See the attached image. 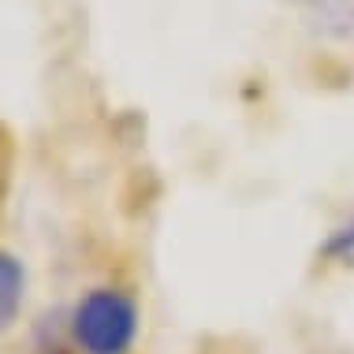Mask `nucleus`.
Listing matches in <instances>:
<instances>
[{
  "instance_id": "1",
  "label": "nucleus",
  "mask_w": 354,
  "mask_h": 354,
  "mask_svg": "<svg viewBox=\"0 0 354 354\" xmlns=\"http://www.w3.org/2000/svg\"><path fill=\"white\" fill-rule=\"evenodd\" d=\"M138 302L120 287H90L71 310V339L82 354H131L138 339Z\"/></svg>"
},
{
  "instance_id": "4",
  "label": "nucleus",
  "mask_w": 354,
  "mask_h": 354,
  "mask_svg": "<svg viewBox=\"0 0 354 354\" xmlns=\"http://www.w3.org/2000/svg\"><path fill=\"white\" fill-rule=\"evenodd\" d=\"M8 168H12V138L0 127V202H4V190H8Z\"/></svg>"
},
{
  "instance_id": "3",
  "label": "nucleus",
  "mask_w": 354,
  "mask_h": 354,
  "mask_svg": "<svg viewBox=\"0 0 354 354\" xmlns=\"http://www.w3.org/2000/svg\"><path fill=\"white\" fill-rule=\"evenodd\" d=\"M317 254L324 261H347V257H354V213L343 220L336 232H328V239L321 243Z\"/></svg>"
},
{
  "instance_id": "5",
  "label": "nucleus",
  "mask_w": 354,
  "mask_h": 354,
  "mask_svg": "<svg viewBox=\"0 0 354 354\" xmlns=\"http://www.w3.org/2000/svg\"><path fill=\"white\" fill-rule=\"evenodd\" d=\"M41 354H82V351H71V347H64V343H45Z\"/></svg>"
},
{
  "instance_id": "6",
  "label": "nucleus",
  "mask_w": 354,
  "mask_h": 354,
  "mask_svg": "<svg viewBox=\"0 0 354 354\" xmlns=\"http://www.w3.org/2000/svg\"><path fill=\"white\" fill-rule=\"evenodd\" d=\"M336 354H339V351H336Z\"/></svg>"
},
{
  "instance_id": "2",
  "label": "nucleus",
  "mask_w": 354,
  "mask_h": 354,
  "mask_svg": "<svg viewBox=\"0 0 354 354\" xmlns=\"http://www.w3.org/2000/svg\"><path fill=\"white\" fill-rule=\"evenodd\" d=\"M26 299V269L19 257L0 250V336L15 328L19 313H23Z\"/></svg>"
}]
</instances>
